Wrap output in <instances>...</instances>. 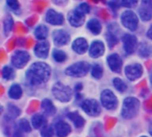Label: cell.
<instances>
[{
	"label": "cell",
	"instance_id": "6da1fadb",
	"mask_svg": "<svg viewBox=\"0 0 152 137\" xmlns=\"http://www.w3.org/2000/svg\"><path fill=\"white\" fill-rule=\"evenodd\" d=\"M51 68L48 64L37 62L30 65L26 71V79L31 86H39L46 83L51 77Z\"/></svg>",
	"mask_w": 152,
	"mask_h": 137
},
{
	"label": "cell",
	"instance_id": "7a4b0ae2",
	"mask_svg": "<svg viewBox=\"0 0 152 137\" xmlns=\"http://www.w3.org/2000/svg\"><path fill=\"white\" fill-rule=\"evenodd\" d=\"M140 110V101L135 97H126L122 105L121 116L126 119H134Z\"/></svg>",
	"mask_w": 152,
	"mask_h": 137
},
{
	"label": "cell",
	"instance_id": "3957f363",
	"mask_svg": "<svg viewBox=\"0 0 152 137\" xmlns=\"http://www.w3.org/2000/svg\"><path fill=\"white\" fill-rule=\"evenodd\" d=\"M52 93L55 99L61 103H68L71 100L72 97V90L71 88L61 83V81L56 82L52 88Z\"/></svg>",
	"mask_w": 152,
	"mask_h": 137
},
{
	"label": "cell",
	"instance_id": "277c9868",
	"mask_svg": "<svg viewBox=\"0 0 152 137\" xmlns=\"http://www.w3.org/2000/svg\"><path fill=\"white\" fill-rule=\"evenodd\" d=\"M90 69L91 66L87 62H77L69 66L65 70V74L72 78H82L88 73Z\"/></svg>",
	"mask_w": 152,
	"mask_h": 137
},
{
	"label": "cell",
	"instance_id": "5b68a950",
	"mask_svg": "<svg viewBox=\"0 0 152 137\" xmlns=\"http://www.w3.org/2000/svg\"><path fill=\"white\" fill-rule=\"evenodd\" d=\"M101 103L102 105L110 111L117 109L118 105V101L114 93L110 89H105L101 94Z\"/></svg>",
	"mask_w": 152,
	"mask_h": 137
},
{
	"label": "cell",
	"instance_id": "8992f818",
	"mask_svg": "<svg viewBox=\"0 0 152 137\" xmlns=\"http://www.w3.org/2000/svg\"><path fill=\"white\" fill-rule=\"evenodd\" d=\"M121 22L125 28L131 31H134L138 28L139 19L133 11L127 10L121 14Z\"/></svg>",
	"mask_w": 152,
	"mask_h": 137
},
{
	"label": "cell",
	"instance_id": "52a82bcc",
	"mask_svg": "<svg viewBox=\"0 0 152 137\" xmlns=\"http://www.w3.org/2000/svg\"><path fill=\"white\" fill-rule=\"evenodd\" d=\"M82 110L89 116L96 117L101 114L102 109L100 103L94 99H88L81 103Z\"/></svg>",
	"mask_w": 152,
	"mask_h": 137
},
{
	"label": "cell",
	"instance_id": "ba28073f",
	"mask_svg": "<svg viewBox=\"0 0 152 137\" xmlns=\"http://www.w3.org/2000/svg\"><path fill=\"white\" fill-rule=\"evenodd\" d=\"M29 60H30V55L28 54V53L23 50L16 51L12 56V63L17 69L24 68Z\"/></svg>",
	"mask_w": 152,
	"mask_h": 137
},
{
	"label": "cell",
	"instance_id": "9c48e42d",
	"mask_svg": "<svg viewBox=\"0 0 152 137\" xmlns=\"http://www.w3.org/2000/svg\"><path fill=\"white\" fill-rule=\"evenodd\" d=\"M143 73V68L140 63H133L127 65L125 69V74L130 81L137 80L142 77Z\"/></svg>",
	"mask_w": 152,
	"mask_h": 137
},
{
	"label": "cell",
	"instance_id": "30bf717a",
	"mask_svg": "<svg viewBox=\"0 0 152 137\" xmlns=\"http://www.w3.org/2000/svg\"><path fill=\"white\" fill-rule=\"evenodd\" d=\"M122 42H123L124 50L127 54H132L134 53L138 45V39L134 35L125 34L122 37Z\"/></svg>",
	"mask_w": 152,
	"mask_h": 137
},
{
	"label": "cell",
	"instance_id": "8fae6325",
	"mask_svg": "<svg viewBox=\"0 0 152 137\" xmlns=\"http://www.w3.org/2000/svg\"><path fill=\"white\" fill-rule=\"evenodd\" d=\"M53 39L54 42V45L57 46H62L67 45L70 40L69 34L63 29H57L54 30L53 33Z\"/></svg>",
	"mask_w": 152,
	"mask_h": 137
},
{
	"label": "cell",
	"instance_id": "7c38bea8",
	"mask_svg": "<svg viewBox=\"0 0 152 137\" xmlns=\"http://www.w3.org/2000/svg\"><path fill=\"white\" fill-rule=\"evenodd\" d=\"M68 19H69V21L71 26H73L75 28H78L84 24L85 19H86V14L79 12L77 9H75V10L69 12V13L68 15Z\"/></svg>",
	"mask_w": 152,
	"mask_h": 137
},
{
	"label": "cell",
	"instance_id": "4fadbf2b",
	"mask_svg": "<svg viewBox=\"0 0 152 137\" xmlns=\"http://www.w3.org/2000/svg\"><path fill=\"white\" fill-rule=\"evenodd\" d=\"M107 62L110 69L116 73H120L123 66V61L118 53H112L107 58Z\"/></svg>",
	"mask_w": 152,
	"mask_h": 137
},
{
	"label": "cell",
	"instance_id": "5bb4252c",
	"mask_svg": "<svg viewBox=\"0 0 152 137\" xmlns=\"http://www.w3.org/2000/svg\"><path fill=\"white\" fill-rule=\"evenodd\" d=\"M50 50V44L46 40H42L38 42L34 47V53L36 56L41 59H45L48 56Z\"/></svg>",
	"mask_w": 152,
	"mask_h": 137
},
{
	"label": "cell",
	"instance_id": "9a60e30c",
	"mask_svg": "<svg viewBox=\"0 0 152 137\" xmlns=\"http://www.w3.org/2000/svg\"><path fill=\"white\" fill-rule=\"evenodd\" d=\"M105 52V45L100 40H95L92 43L91 46L89 47V55L92 58H99L103 55Z\"/></svg>",
	"mask_w": 152,
	"mask_h": 137
},
{
	"label": "cell",
	"instance_id": "2e32d148",
	"mask_svg": "<svg viewBox=\"0 0 152 137\" xmlns=\"http://www.w3.org/2000/svg\"><path fill=\"white\" fill-rule=\"evenodd\" d=\"M45 20L48 23L52 25H61L64 22V17L61 13L54 11L53 9H50L47 11L45 15Z\"/></svg>",
	"mask_w": 152,
	"mask_h": 137
},
{
	"label": "cell",
	"instance_id": "e0dca14e",
	"mask_svg": "<svg viewBox=\"0 0 152 137\" xmlns=\"http://www.w3.org/2000/svg\"><path fill=\"white\" fill-rule=\"evenodd\" d=\"M118 30V26L117 23H111L110 24L108 28V32L106 34L107 42L110 47H113L116 45L118 42V38L117 37V31Z\"/></svg>",
	"mask_w": 152,
	"mask_h": 137
},
{
	"label": "cell",
	"instance_id": "ac0fdd59",
	"mask_svg": "<svg viewBox=\"0 0 152 137\" xmlns=\"http://www.w3.org/2000/svg\"><path fill=\"white\" fill-rule=\"evenodd\" d=\"M54 130L58 137H67L71 132V127L64 120H59L54 125Z\"/></svg>",
	"mask_w": 152,
	"mask_h": 137
},
{
	"label": "cell",
	"instance_id": "d6986e66",
	"mask_svg": "<svg viewBox=\"0 0 152 137\" xmlns=\"http://www.w3.org/2000/svg\"><path fill=\"white\" fill-rule=\"evenodd\" d=\"M72 49L75 53L78 54L85 53L88 49V43L86 39L84 37H78L75 39L72 43Z\"/></svg>",
	"mask_w": 152,
	"mask_h": 137
},
{
	"label": "cell",
	"instance_id": "ffe728a7",
	"mask_svg": "<svg viewBox=\"0 0 152 137\" xmlns=\"http://www.w3.org/2000/svg\"><path fill=\"white\" fill-rule=\"evenodd\" d=\"M68 118L72 121V123L77 128H81L86 124V120L84 119V118L77 111L68 113Z\"/></svg>",
	"mask_w": 152,
	"mask_h": 137
},
{
	"label": "cell",
	"instance_id": "44dd1931",
	"mask_svg": "<svg viewBox=\"0 0 152 137\" xmlns=\"http://www.w3.org/2000/svg\"><path fill=\"white\" fill-rule=\"evenodd\" d=\"M41 109L44 111V113L45 115H47V116H53L56 112L55 106L53 105V103H52V101L49 100V99L43 100V102L41 103Z\"/></svg>",
	"mask_w": 152,
	"mask_h": 137
},
{
	"label": "cell",
	"instance_id": "7402d4cb",
	"mask_svg": "<svg viewBox=\"0 0 152 137\" xmlns=\"http://www.w3.org/2000/svg\"><path fill=\"white\" fill-rule=\"evenodd\" d=\"M31 124H32L33 127L36 129L43 128L45 126H46V119L43 115L36 114L31 119Z\"/></svg>",
	"mask_w": 152,
	"mask_h": 137
},
{
	"label": "cell",
	"instance_id": "603a6c76",
	"mask_svg": "<svg viewBox=\"0 0 152 137\" xmlns=\"http://www.w3.org/2000/svg\"><path fill=\"white\" fill-rule=\"evenodd\" d=\"M21 95H22V89L20 86L18 84L12 85V86L9 88V91H8V96L11 99L18 100L21 97Z\"/></svg>",
	"mask_w": 152,
	"mask_h": 137
},
{
	"label": "cell",
	"instance_id": "cb8c5ba5",
	"mask_svg": "<svg viewBox=\"0 0 152 137\" xmlns=\"http://www.w3.org/2000/svg\"><path fill=\"white\" fill-rule=\"evenodd\" d=\"M87 29L94 35H99L102 31V24L97 19H92L87 22Z\"/></svg>",
	"mask_w": 152,
	"mask_h": 137
},
{
	"label": "cell",
	"instance_id": "d4e9b609",
	"mask_svg": "<svg viewBox=\"0 0 152 137\" xmlns=\"http://www.w3.org/2000/svg\"><path fill=\"white\" fill-rule=\"evenodd\" d=\"M34 34H35V37L37 39H38L40 41L45 40V38L48 36V29L45 25H39L36 28Z\"/></svg>",
	"mask_w": 152,
	"mask_h": 137
},
{
	"label": "cell",
	"instance_id": "484cf974",
	"mask_svg": "<svg viewBox=\"0 0 152 137\" xmlns=\"http://www.w3.org/2000/svg\"><path fill=\"white\" fill-rule=\"evenodd\" d=\"M91 75H92L93 78H94L96 79L102 78V75H103V69H102V67L100 64H98V63L94 64L91 67Z\"/></svg>",
	"mask_w": 152,
	"mask_h": 137
},
{
	"label": "cell",
	"instance_id": "4316f807",
	"mask_svg": "<svg viewBox=\"0 0 152 137\" xmlns=\"http://www.w3.org/2000/svg\"><path fill=\"white\" fill-rule=\"evenodd\" d=\"M13 28V20L11 15H7L4 20V35L8 36Z\"/></svg>",
	"mask_w": 152,
	"mask_h": 137
},
{
	"label": "cell",
	"instance_id": "83f0119b",
	"mask_svg": "<svg viewBox=\"0 0 152 137\" xmlns=\"http://www.w3.org/2000/svg\"><path fill=\"white\" fill-rule=\"evenodd\" d=\"M15 77V72L10 66H4L2 69V78L4 80H11Z\"/></svg>",
	"mask_w": 152,
	"mask_h": 137
},
{
	"label": "cell",
	"instance_id": "f1b7e54d",
	"mask_svg": "<svg viewBox=\"0 0 152 137\" xmlns=\"http://www.w3.org/2000/svg\"><path fill=\"white\" fill-rule=\"evenodd\" d=\"M113 86H114V87H115L118 92H120V93H124V92H126V89H127L126 84L121 78H115L113 79Z\"/></svg>",
	"mask_w": 152,
	"mask_h": 137
},
{
	"label": "cell",
	"instance_id": "f546056e",
	"mask_svg": "<svg viewBox=\"0 0 152 137\" xmlns=\"http://www.w3.org/2000/svg\"><path fill=\"white\" fill-rule=\"evenodd\" d=\"M53 57L54 61L57 62H63L67 60L66 53L61 50H58V49H55L53 52Z\"/></svg>",
	"mask_w": 152,
	"mask_h": 137
},
{
	"label": "cell",
	"instance_id": "4dcf8cb0",
	"mask_svg": "<svg viewBox=\"0 0 152 137\" xmlns=\"http://www.w3.org/2000/svg\"><path fill=\"white\" fill-rule=\"evenodd\" d=\"M20 109L18 107H16L15 105H12V104H9L8 105L7 115H8L9 119H14L15 118H17L20 115Z\"/></svg>",
	"mask_w": 152,
	"mask_h": 137
},
{
	"label": "cell",
	"instance_id": "1f68e13d",
	"mask_svg": "<svg viewBox=\"0 0 152 137\" xmlns=\"http://www.w3.org/2000/svg\"><path fill=\"white\" fill-rule=\"evenodd\" d=\"M54 133H55L54 127H53L50 125H46L43 128H41L40 136L41 137H53Z\"/></svg>",
	"mask_w": 152,
	"mask_h": 137
},
{
	"label": "cell",
	"instance_id": "d6a6232c",
	"mask_svg": "<svg viewBox=\"0 0 152 137\" xmlns=\"http://www.w3.org/2000/svg\"><path fill=\"white\" fill-rule=\"evenodd\" d=\"M18 127L20 131H23L25 133H29L31 131V127L28 121L26 119H21L18 122Z\"/></svg>",
	"mask_w": 152,
	"mask_h": 137
},
{
	"label": "cell",
	"instance_id": "836d02e7",
	"mask_svg": "<svg viewBox=\"0 0 152 137\" xmlns=\"http://www.w3.org/2000/svg\"><path fill=\"white\" fill-rule=\"evenodd\" d=\"M138 53H139V55L141 57H143V58H146L150 55L151 53V50H150V46L146 44V43H142L139 46V49H138Z\"/></svg>",
	"mask_w": 152,
	"mask_h": 137
},
{
	"label": "cell",
	"instance_id": "e575fe53",
	"mask_svg": "<svg viewBox=\"0 0 152 137\" xmlns=\"http://www.w3.org/2000/svg\"><path fill=\"white\" fill-rule=\"evenodd\" d=\"M139 15L143 21H149L150 20H151L152 18L151 12L142 6L139 9Z\"/></svg>",
	"mask_w": 152,
	"mask_h": 137
},
{
	"label": "cell",
	"instance_id": "d590c367",
	"mask_svg": "<svg viewBox=\"0 0 152 137\" xmlns=\"http://www.w3.org/2000/svg\"><path fill=\"white\" fill-rule=\"evenodd\" d=\"M108 4L113 11H116L122 5V0H110L108 2Z\"/></svg>",
	"mask_w": 152,
	"mask_h": 137
},
{
	"label": "cell",
	"instance_id": "8d00e7d4",
	"mask_svg": "<svg viewBox=\"0 0 152 137\" xmlns=\"http://www.w3.org/2000/svg\"><path fill=\"white\" fill-rule=\"evenodd\" d=\"M138 4V0H122V6L126 8L135 7Z\"/></svg>",
	"mask_w": 152,
	"mask_h": 137
},
{
	"label": "cell",
	"instance_id": "74e56055",
	"mask_svg": "<svg viewBox=\"0 0 152 137\" xmlns=\"http://www.w3.org/2000/svg\"><path fill=\"white\" fill-rule=\"evenodd\" d=\"M76 9H77L79 12H83L84 14H87V13H89V12H90V6H89V4H86V3H82V4H80Z\"/></svg>",
	"mask_w": 152,
	"mask_h": 137
},
{
	"label": "cell",
	"instance_id": "f35d334b",
	"mask_svg": "<svg viewBox=\"0 0 152 137\" xmlns=\"http://www.w3.org/2000/svg\"><path fill=\"white\" fill-rule=\"evenodd\" d=\"M6 4L13 11H17L20 9V4L18 0H6Z\"/></svg>",
	"mask_w": 152,
	"mask_h": 137
},
{
	"label": "cell",
	"instance_id": "ab89813d",
	"mask_svg": "<svg viewBox=\"0 0 152 137\" xmlns=\"http://www.w3.org/2000/svg\"><path fill=\"white\" fill-rule=\"evenodd\" d=\"M142 7L147 9L152 13V0H142Z\"/></svg>",
	"mask_w": 152,
	"mask_h": 137
},
{
	"label": "cell",
	"instance_id": "60d3db41",
	"mask_svg": "<svg viewBox=\"0 0 152 137\" xmlns=\"http://www.w3.org/2000/svg\"><path fill=\"white\" fill-rule=\"evenodd\" d=\"M69 0H53V4H55L56 5H59V6H64L67 4Z\"/></svg>",
	"mask_w": 152,
	"mask_h": 137
},
{
	"label": "cell",
	"instance_id": "b9f144b4",
	"mask_svg": "<svg viewBox=\"0 0 152 137\" xmlns=\"http://www.w3.org/2000/svg\"><path fill=\"white\" fill-rule=\"evenodd\" d=\"M147 37H148L150 39H151L152 40V25L149 28V29H148V31H147Z\"/></svg>",
	"mask_w": 152,
	"mask_h": 137
},
{
	"label": "cell",
	"instance_id": "7bdbcfd3",
	"mask_svg": "<svg viewBox=\"0 0 152 137\" xmlns=\"http://www.w3.org/2000/svg\"><path fill=\"white\" fill-rule=\"evenodd\" d=\"M149 132H150L151 136H152V122L151 123V125H150V127H149Z\"/></svg>",
	"mask_w": 152,
	"mask_h": 137
},
{
	"label": "cell",
	"instance_id": "ee69618b",
	"mask_svg": "<svg viewBox=\"0 0 152 137\" xmlns=\"http://www.w3.org/2000/svg\"><path fill=\"white\" fill-rule=\"evenodd\" d=\"M150 80H151V83L152 85V70L151 72V75H150Z\"/></svg>",
	"mask_w": 152,
	"mask_h": 137
},
{
	"label": "cell",
	"instance_id": "f6af8a7d",
	"mask_svg": "<svg viewBox=\"0 0 152 137\" xmlns=\"http://www.w3.org/2000/svg\"><path fill=\"white\" fill-rule=\"evenodd\" d=\"M94 2H98L99 0H94Z\"/></svg>",
	"mask_w": 152,
	"mask_h": 137
},
{
	"label": "cell",
	"instance_id": "bcb514c9",
	"mask_svg": "<svg viewBox=\"0 0 152 137\" xmlns=\"http://www.w3.org/2000/svg\"><path fill=\"white\" fill-rule=\"evenodd\" d=\"M141 137H148V136H141Z\"/></svg>",
	"mask_w": 152,
	"mask_h": 137
}]
</instances>
